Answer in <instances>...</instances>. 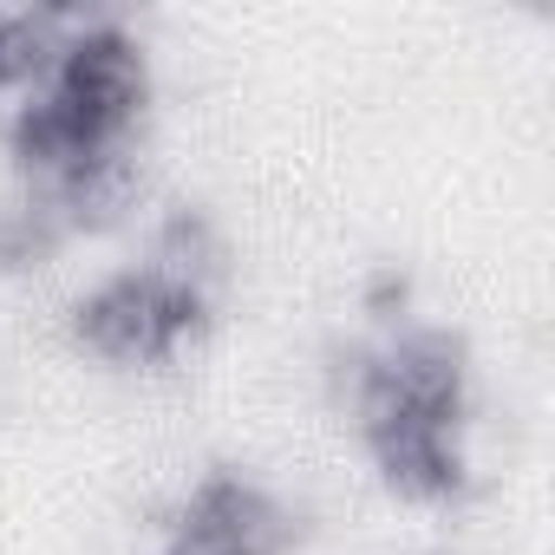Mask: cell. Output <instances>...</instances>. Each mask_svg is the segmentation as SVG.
Returning a JSON list of instances; mask_svg holds the SVG:
<instances>
[{
	"label": "cell",
	"instance_id": "1",
	"mask_svg": "<svg viewBox=\"0 0 555 555\" xmlns=\"http://www.w3.org/2000/svg\"><path fill=\"white\" fill-rule=\"evenodd\" d=\"M334 392L386 477L412 503L470 490V340L444 321H392L334 353Z\"/></svg>",
	"mask_w": 555,
	"mask_h": 555
},
{
	"label": "cell",
	"instance_id": "2",
	"mask_svg": "<svg viewBox=\"0 0 555 555\" xmlns=\"http://www.w3.org/2000/svg\"><path fill=\"white\" fill-rule=\"evenodd\" d=\"M144 105H151L144 40L118 14L79 8L73 27L60 34L47 73L21 92V105L8 118V151H14L21 177L40 183L99 144H125L144 118Z\"/></svg>",
	"mask_w": 555,
	"mask_h": 555
},
{
	"label": "cell",
	"instance_id": "3",
	"mask_svg": "<svg viewBox=\"0 0 555 555\" xmlns=\"http://www.w3.org/2000/svg\"><path fill=\"white\" fill-rule=\"evenodd\" d=\"M209 308H216V295L177 282V274H164L151 261H125L73 301L66 327L92 360H105L118 373H151V366H170L190 340H203Z\"/></svg>",
	"mask_w": 555,
	"mask_h": 555
},
{
	"label": "cell",
	"instance_id": "4",
	"mask_svg": "<svg viewBox=\"0 0 555 555\" xmlns=\"http://www.w3.org/2000/svg\"><path fill=\"white\" fill-rule=\"evenodd\" d=\"M295 542H301L295 509L261 477L235 464H209L164 516V535L151 555H288Z\"/></svg>",
	"mask_w": 555,
	"mask_h": 555
},
{
	"label": "cell",
	"instance_id": "5",
	"mask_svg": "<svg viewBox=\"0 0 555 555\" xmlns=\"http://www.w3.org/2000/svg\"><path fill=\"white\" fill-rule=\"evenodd\" d=\"M27 190L53 209V222H60L66 235H79V229H112V222H125V216L138 209V196H144V164H138V144L125 138V144H99V151L60 164L53 177H40V183H27Z\"/></svg>",
	"mask_w": 555,
	"mask_h": 555
},
{
	"label": "cell",
	"instance_id": "6",
	"mask_svg": "<svg viewBox=\"0 0 555 555\" xmlns=\"http://www.w3.org/2000/svg\"><path fill=\"white\" fill-rule=\"evenodd\" d=\"M144 261L177 274V282H190V288H203V295H216L222 274H229V235L203 203H170L157 216V229H151Z\"/></svg>",
	"mask_w": 555,
	"mask_h": 555
},
{
	"label": "cell",
	"instance_id": "7",
	"mask_svg": "<svg viewBox=\"0 0 555 555\" xmlns=\"http://www.w3.org/2000/svg\"><path fill=\"white\" fill-rule=\"evenodd\" d=\"M79 8H0V92L34 86Z\"/></svg>",
	"mask_w": 555,
	"mask_h": 555
},
{
	"label": "cell",
	"instance_id": "8",
	"mask_svg": "<svg viewBox=\"0 0 555 555\" xmlns=\"http://www.w3.org/2000/svg\"><path fill=\"white\" fill-rule=\"evenodd\" d=\"M60 242H66V229L53 222V209L34 190L0 196V268H40Z\"/></svg>",
	"mask_w": 555,
	"mask_h": 555
}]
</instances>
